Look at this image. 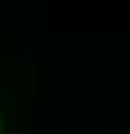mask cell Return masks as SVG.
<instances>
[{
    "mask_svg": "<svg viewBox=\"0 0 130 134\" xmlns=\"http://www.w3.org/2000/svg\"><path fill=\"white\" fill-rule=\"evenodd\" d=\"M2 89H4V85H2V81H0V93H2Z\"/></svg>",
    "mask_w": 130,
    "mask_h": 134,
    "instance_id": "obj_1",
    "label": "cell"
}]
</instances>
